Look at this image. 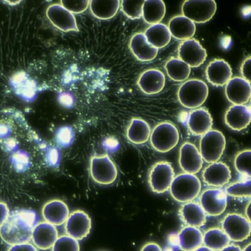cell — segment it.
Segmentation results:
<instances>
[{
  "mask_svg": "<svg viewBox=\"0 0 251 251\" xmlns=\"http://www.w3.org/2000/svg\"><path fill=\"white\" fill-rule=\"evenodd\" d=\"M37 220V214L31 210H15L10 213L5 223L0 227V237L10 246L29 243Z\"/></svg>",
  "mask_w": 251,
  "mask_h": 251,
  "instance_id": "6da1fadb",
  "label": "cell"
},
{
  "mask_svg": "<svg viewBox=\"0 0 251 251\" xmlns=\"http://www.w3.org/2000/svg\"><path fill=\"white\" fill-rule=\"evenodd\" d=\"M201 189V181L196 175L183 173L175 176L170 191L175 200L185 203L197 198Z\"/></svg>",
  "mask_w": 251,
  "mask_h": 251,
  "instance_id": "7a4b0ae2",
  "label": "cell"
},
{
  "mask_svg": "<svg viewBox=\"0 0 251 251\" xmlns=\"http://www.w3.org/2000/svg\"><path fill=\"white\" fill-rule=\"evenodd\" d=\"M177 96L182 106L189 109L197 108L207 100L208 87L203 80L192 78L181 85Z\"/></svg>",
  "mask_w": 251,
  "mask_h": 251,
  "instance_id": "3957f363",
  "label": "cell"
},
{
  "mask_svg": "<svg viewBox=\"0 0 251 251\" xmlns=\"http://www.w3.org/2000/svg\"><path fill=\"white\" fill-rule=\"evenodd\" d=\"M152 147L160 153H167L176 147L180 140V134L176 125L170 122L159 123L154 127L150 135Z\"/></svg>",
  "mask_w": 251,
  "mask_h": 251,
  "instance_id": "277c9868",
  "label": "cell"
},
{
  "mask_svg": "<svg viewBox=\"0 0 251 251\" xmlns=\"http://www.w3.org/2000/svg\"><path fill=\"white\" fill-rule=\"evenodd\" d=\"M226 140L222 132L211 129L201 136L199 151L203 161L208 163L217 162L226 149Z\"/></svg>",
  "mask_w": 251,
  "mask_h": 251,
  "instance_id": "5b68a950",
  "label": "cell"
},
{
  "mask_svg": "<svg viewBox=\"0 0 251 251\" xmlns=\"http://www.w3.org/2000/svg\"><path fill=\"white\" fill-rule=\"evenodd\" d=\"M89 170L92 178L98 184L111 185L118 177L117 167L107 154L92 157Z\"/></svg>",
  "mask_w": 251,
  "mask_h": 251,
  "instance_id": "8992f818",
  "label": "cell"
},
{
  "mask_svg": "<svg viewBox=\"0 0 251 251\" xmlns=\"http://www.w3.org/2000/svg\"><path fill=\"white\" fill-rule=\"evenodd\" d=\"M216 10L217 3L214 0H188L181 6L182 15L197 24L210 21Z\"/></svg>",
  "mask_w": 251,
  "mask_h": 251,
  "instance_id": "52a82bcc",
  "label": "cell"
},
{
  "mask_svg": "<svg viewBox=\"0 0 251 251\" xmlns=\"http://www.w3.org/2000/svg\"><path fill=\"white\" fill-rule=\"evenodd\" d=\"M222 229L227 235L230 241L240 243L250 237L251 221L246 216L236 213H230L222 221Z\"/></svg>",
  "mask_w": 251,
  "mask_h": 251,
  "instance_id": "ba28073f",
  "label": "cell"
},
{
  "mask_svg": "<svg viewBox=\"0 0 251 251\" xmlns=\"http://www.w3.org/2000/svg\"><path fill=\"white\" fill-rule=\"evenodd\" d=\"M175 171L171 163L158 161L151 167L149 175V182L152 191L163 194L170 190L175 178Z\"/></svg>",
  "mask_w": 251,
  "mask_h": 251,
  "instance_id": "9c48e42d",
  "label": "cell"
},
{
  "mask_svg": "<svg viewBox=\"0 0 251 251\" xmlns=\"http://www.w3.org/2000/svg\"><path fill=\"white\" fill-rule=\"evenodd\" d=\"M227 195L220 188H210L202 192L200 205L209 216H219L223 214L227 206Z\"/></svg>",
  "mask_w": 251,
  "mask_h": 251,
  "instance_id": "30bf717a",
  "label": "cell"
},
{
  "mask_svg": "<svg viewBox=\"0 0 251 251\" xmlns=\"http://www.w3.org/2000/svg\"><path fill=\"white\" fill-rule=\"evenodd\" d=\"M66 235L81 241L90 234L92 228L91 217L81 210H76L69 215L65 223Z\"/></svg>",
  "mask_w": 251,
  "mask_h": 251,
  "instance_id": "8fae6325",
  "label": "cell"
},
{
  "mask_svg": "<svg viewBox=\"0 0 251 251\" xmlns=\"http://www.w3.org/2000/svg\"><path fill=\"white\" fill-rule=\"evenodd\" d=\"M178 59L191 67H198L207 59V51L198 40L191 39L184 40L179 45Z\"/></svg>",
  "mask_w": 251,
  "mask_h": 251,
  "instance_id": "7c38bea8",
  "label": "cell"
},
{
  "mask_svg": "<svg viewBox=\"0 0 251 251\" xmlns=\"http://www.w3.org/2000/svg\"><path fill=\"white\" fill-rule=\"evenodd\" d=\"M47 18L55 27L64 32L78 31L75 16L60 4H53L47 9Z\"/></svg>",
  "mask_w": 251,
  "mask_h": 251,
  "instance_id": "4fadbf2b",
  "label": "cell"
},
{
  "mask_svg": "<svg viewBox=\"0 0 251 251\" xmlns=\"http://www.w3.org/2000/svg\"><path fill=\"white\" fill-rule=\"evenodd\" d=\"M203 164L202 157L196 146L188 142L181 145L179 153V165L183 172L196 174L201 171Z\"/></svg>",
  "mask_w": 251,
  "mask_h": 251,
  "instance_id": "5bb4252c",
  "label": "cell"
},
{
  "mask_svg": "<svg viewBox=\"0 0 251 251\" xmlns=\"http://www.w3.org/2000/svg\"><path fill=\"white\" fill-rule=\"evenodd\" d=\"M226 96L234 105H246L251 99V82L241 77L230 78L226 84Z\"/></svg>",
  "mask_w": 251,
  "mask_h": 251,
  "instance_id": "9a60e30c",
  "label": "cell"
},
{
  "mask_svg": "<svg viewBox=\"0 0 251 251\" xmlns=\"http://www.w3.org/2000/svg\"><path fill=\"white\" fill-rule=\"evenodd\" d=\"M58 237L59 232L55 226L47 222H41L33 227L31 241L36 248L46 251L53 247Z\"/></svg>",
  "mask_w": 251,
  "mask_h": 251,
  "instance_id": "2e32d148",
  "label": "cell"
},
{
  "mask_svg": "<svg viewBox=\"0 0 251 251\" xmlns=\"http://www.w3.org/2000/svg\"><path fill=\"white\" fill-rule=\"evenodd\" d=\"M231 177L229 167L221 161L210 163L202 173L204 183L210 187H224L229 182Z\"/></svg>",
  "mask_w": 251,
  "mask_h": 251,
  "instance_id": "e0dca14e",
  "label": "cell"
},
{
  "mask_svg": "<svg viewBox=\"0 0 251 251\" xmlns=\"http://www.w3.org/2000/svg\"><path fill=\"white\" fill-rule=\"evenodd\" d=\"M226 125L234 131H241L247 128L251 121L250 106L246 105H233L226 111Z\"/></svg>",
  "mask_w": 251,
  "mask_h": 251,
  "instance_id": "ac0fdd59",
  "label": "cell"
},
{
  "mask_svg": "<svg viewBox=\"0 0 251 251\" xmlns=\"http://www.w3.org/2000/svg\"><path fill=\"white\" fill-rule=\"evenodd\" d=\"M42 213L45 222L55 226L65 224L70 215L68 206L59 199L47 201L42 208Z\"/></svg>",
  "mask_w": 251,
  "mask_h": 251,
  "instance_id": "d6986e66",
  "label": "cell"
},
{
  "mask_svg": "<svg viewBox=\"0 0 251 251\" xmlns=\"http://www.w3.org/2000/svg\"><path fill=\"white\" fill-rule=\"evenodd\" d=\"M206 77L215 86H223L232 78L231 67L226 60L217 59L212 60L206 69Z\"/></svg>",
  "mask_w": 251,
  "mask_h": 251,
  "instance_id": "ffe728a7",
  "label": "cell"
},
{
  "mask_svg": "<svg viewBox=\"0 0 251 251\" xmlns=\"http://www.w3.org/2000/svg\"><path fill=\"white\" fill-rule=\"evenodd\" d=\"M138 85L141 90L148 95L158 94L164 88L165 76L158 69H149L141 74Z\"/></svg>",
  "mask_w": 251,
  "mask_h": 251,
  "instance_id": "44dd1931",
  "label": "cell"
},
{
  "mask_svg": "<svg viewBox=\"0 0 251 251\" xmlns=\"http://www.w3.org/2000/svg\"><path fill=\"white\" fill-rule=\"evenodd\" d=\"M187 125L193 134L203 136L212 129L213 119L211 114L205 108L193 110L188 114Z\"/></svg>",
  "mask_w": 251,
  "mask_h": 251,
  "instance_id": "7402d4cb",
  "label": "cell"
},
{
  "mask_svg": "<svg viewBox=\"0 0 251 251\" xmlns=\"http://www.w3.org/2000/svg\"><path fill=\"white\" fill-rule=\"evenodd\" d=\"M129 49L134 57L141 62H149L155 59L158 49L150 45L144 33H137L129 42Z\"/></svg>",
  "mask_w": 251,
  "mask_h": 251,
  "instance_id": "603a6c76",
  "label": "cell"
},
{
  "mask_svg": "<svg viewBox=\"0 0 251 251\" xmlns=\"http://www.w3.org/2000/svg\"><path fill=\"white\" fill-rule=\"evenodd\" d=\"M179 213L181 221L190 227H201L207 221V214L200 204L195 201L183 204Z\"/></svg>",
  "mask_w": 251,
  "mask_h": 251,
  "instance_id": "cb8c5ba5",
  "label": "cell"
},
{
  "mask_svg": "<svg viewBox=\"0 0 251 251\" xmlns=\"http://www.w3.org/2000/svg\"><path fill=\"white\" fill-rule=\"evenodd\" d=\"M168 28L172 37L183 41L191 39L196 31V24L183 15L173 17Z\"/></svg>",
  "mask_w": 251,
  "mask_h": 251,
  "instance_id": "d4e9b609",
  "label": "cell"
},
{
  "mask_svg": "<svg viewBox=\"0 0 251 251\" xmlns=\"http://www.w3.org/2000/svg\"><path fill=\"white\" fill-rule=\"evenodd\" d=\"M179 247L183 251H194L203 244V234L199 228L186 226L178 235Z\"/></svg>",
  "mask_w": 251,
  "mask_h": 251,
  "instance_id": "484cf974",
  "label": "cell"
},
{
  "mask_svg": "<svg viewBox=\"0 0 251 251\" xmlns=\"http://www.w3.org/2000/svg\"><path fill=\"white\" fill-rule=\"evenodd\" d=\"M151 133L149 123L142 119L133 118L127 127L126 136L133 144L141 145L149 140Z\"/></svg>",
  "mask_w": 251,
  "mask_h": 251,
  "instance_id": "4316f807",
  "label": "cell"
},
{
  "mask_svg": "<svg viewBox=\"0 0 251 251\" xmlns=\"http://www.w3.org/2000/svg\"><path fill=\"white\" fill-rule=\"evenodd\" d=\"M121 1L118 0H93L90 1L89 8L92 15L98 19H111L117 14Z\"/></svg>",
  "mask_w": 251,
  "mask_h": 251,
  "instance_id": "83f0119b",
  "label": "cell"
},
{
  "mask_svg": "<svg viewBox=\"0 0 251 251\" xmlns=\"http://www.w3.org/2000/svg\"><path fill=\"white\" fill-rule=\"evenodd\" d=\"M144 35L148 42L157 49L167 46L172 38L168 26L161 23L150 26L145 30Z\"/></svg>",
  "mask_w": 251,
  "mask_h": 251,
  "instance_id": "f1b7e54d",
  "label": "cell"
},
{
  "mask_svg": "<svg viewBox=\"0 0 251 251\" xmlns=\"http://www.w3.org/2000/svg\"><path fill=\"white\" fill-rule=\"evenodd\" d=\"M11 84L16 93L25 100H28L34 98L37 93V86L24 72H20L13 75L11 78Z\"/></svg>",
  "mask_w": 251,
  "mask_h": 251,
  "instance_id": "f546056e",
  "label": "cell"
},
{
  "mask_svg": "<svg viewBox=\"0 0 251 251\" xmlns=\"http://www.w3.org/2000/svg\"><path fill=\"white\" fill-rule=\"evenodd\" d=\"M166 5L161 0H147L143 5L142 17L146 23L155 25L165 17Z\"/></svg>",
  "mask_w": 251,
  "mask_h": 251,
  "instance_id": "4dcf8cb0",
  "label": "cell"
},
{
  "mask_svg": "<svg viewBox=\"0 0 251 251\" xmlns=\"http://www.w3.org/2000/svg\"><path fill=\"white\" fill-rule=\"evenodd\" d=\"M230 240L221 228H209L203 234V244L214 251H220L230 244Z\"/></svg>",
  "mask_w": 251,
  "mask_h": 251,
  "instance_id": "1f68e13d",
  "label": "cell"
},
{
  "mask_svg": "<svg viewBox=\"0 0 251 251\" xmlns=\"http://www.w3.org/2000/svg\"><path fill=\"white\" fill-rule=\"evenodd\" d=\"M165 68L169 77L176 82L187 80L191 73L190 67L178 58L172 57L168 60Z\"/></svg>",
  "mask_w": 251,
  "mask_h": 251,
  "instance_id": "d6a6232c",
  "label": "cell"
},
{
  "mask_svg": "<svg viewBox=\"0 0 251 251\" xmlns=\"http://www.w3.org/2000/svg\"><path fill=\"white\" fill-rule=\"evenodd\" d=\"M226 194L235 198H250L251 182L250 178L230 183L226 188Z\"/></svg>",
  "mask_w": 251,
  "mask_h": 251,
  "instance_id": "836d02e7",
  "label": "cell"
},
{
  "mask_svg": "<svg viewBox=\"0 0 251 251\" xmlns=\"http://www.w3.org/2000/svg\"><path fill=\"white\" fill-rule=\"evenodd\" d=\"M251 150H245L240 151L235 156L234 160L235 170L242 176L250 178L251 176Z\"/></svg>",
  "mask_w": 251,
  "mask_h": 251,
  "instance_id": "e575fe53",
  "label": "cell"
},
{
  "mask_svg": "<svg viewBox=\"0 0 251 251\" xmlns=\"http://www.w3.org/2000/svg\"><path fill=\"white\" fill-rule=\"evenodd\" d=\"M144 1H122L120 6L123 13L131 20L140 19L142 17Z\"/></svg>",
  "mask_w": 251,
  "mask_h": 251,
  "instance_id": "d590c367",
  "label": "cell"
},
{
  "mask_svg": "<svg viewBox=\"0 0 251 251\" xmlns=\"http://www.w3.org/2000/svg\"><path fill=\"white\" fill-rule=\"evenodd\" d=\"M51 249V251H80V245L77 240L64 235L58 237Z\"/></svg>",
  "mask_w": 251,
  "mask_h": 251,
  "instance_id": "8d00e7d4",
  "label": "cell"
},
{
  "mask_svg": "<svg viewBox=\"0 0 251 251\" xmlns=\"http://www.w3.org/2000/svg\"><path fill=\"white\" fill-rule=\"evenodd\" d=\"M90 1H78V0H62L60 4L63 7L73 14H80L84 12L89 7Z\"/></svg>",
  "mask_w": 251,
  "mask_h": 251,
  "instance_id": "74e56055",
  "label": "cell"
},
{
  "mask_svg": "<svg viewBox=\"0 0 251 251\" xmlns=\"http://www.w3.org/2000/svg\"><path fill=\"white\" fill-rule=\"evenodd\" d=\"M74 139V132L71 127H60L56 134V140L58 144L62 147H67L71 144Z\"/></svg>",
  "mask_w": 251,
  "mask_h": 251,
  "instance_id": "f35d334b",
  "label": "cell"
},
{
  "mask_svg": "<svg viewBox=\"0 0 251 251\" xmlns=\"http://www.w3.org/2000/svg\"><path fill=\"white\" fill-rule=\"evenodd\" d=\"M7 251H38V250L33 244L26 243L11 246Z\"/></svg>",
  "mask_w": 251,
  "mask_h": 251,
  "instance_id": "ab89813d",
  "label": "cell"
},
{
  "mask_svg": "<svg viewBox=\"0 0 251 251\" xmlns=\"http://www.w3.org/2000/svg\"><path fill=\"white\" fill-rule=\"evenodd\" d=\"M59 102L62 106L66 107H71L73 106L75 100L73 96L70 93H62L60 94L59 98Z\"/></svg>",
  "mask_w": 251,
  "mask_h": 251,
  "instance_id": "60d3db41",
  "label": "cell"
},
{
  "mask_svg": "<svg viewBox=\"0 0 251 251\" xmlns=\"http://www.w3.org/2000/svg\"><path fill=\"white\" fill-rule=\"evenodd\" d=\"M251 57L249 56L242 64L241 72L243 78L251 82Z\"/></svg>",
  "mask_w": 251,
  "mask_h": 251,
  "instance_id": "b9f144b4",
  "label": "cell"
},
{
  "mask_svg": "<svg viewBox=\"0 0 251 251\" xmlns=\"http://www.w3.org/2000/svg\"><path fill=\"white\" fill-rule=\"evenodd\" d=\"M10 215V210L7 204L0 201V227L5 223Z\"/></svg>",
  "mask_w": 251,
  "mask_h": 251,
  "instance_id": "7bdbcfd3",
  "label": "cell"
},
{
  "mask_svg": "<svg viewBox=\"0 0 251 251\" xmlns=\"http://www.w3.org/2000/svg\"><path fill=\"white\" fill-rule=\"evenodd\" d=\"M141 251H162L159 244L155 243H149L145 244Z\"/></svg>",
  "mask_w": 251,
  "mask_h": 251,
  "instance_id": "ee69618b",
  "label": "cell"
},
{
  "mask_svg": "<svg viewBox=\"0 0 251 251\" xmlns=\"http://www.w3.org/2000/svg\"><path fill=\"white\" fill-rule=\"evenodd\" d=\"M49 159L50 163H52L53 165L55 164L58 160V153L57 150L55 149L51 150V151L49 152Z\"/></svg>",
  "mask_w": 251,
  "mask_h": 251,
  "instance_id": "f6af8a7d",
  "label": "cell"
},
{
  "mask_svg": "<svg viewBox=\"0 0 251 251\" xmlns=\"http://www.w3.org/2000/svg\"><path fill=\"white\" fill-rule=\"evenodd\" d=\"M220 251H243L241 248L238 245H235V244H228L227 246H226L225 248Z\"/></svg>",
  "mask_w": 251,
  "mask_h": 251,
  "instance_id": "bcb514c9",
  "label": "cell"
},
{
  "mask_svg": "<svg viewBox=\"0 0 251 251\" xmlns=\"http://www.w3.org/2000/svg\"><path fill=\"white\" fill-rule=\"evenodd\" d=\"M251 203L249 202L246 208V217L251 221Z\"/></svg>",
  "mask_w": 251,
  "mask_h": 251,
  "instance_id": "7dc6e473",
  "label": "cell"
},
{
  "mask_svg": "<svg viewBox=\"0 0 251 251\" xmlns=\"http://www.w3.org/2000/svg\"><path fill=\"white\" fill-rule=\"evenodd\" d=\"M194 251H214L210 250V249H209V248L205 247V246H201V247L199 248L198 249H197V250H195Z\"/></svg>",
  "mask_w": 251,
  "mask_h": 251,
  "instance_id": "c3c4849f",
  "label": "cell"
},
{
  "mask_svg": "<svg viewBox=\"0 0 251 251\" xmlns=\"http://www.w3.org/2000/svg\"><path fill=\"white\" fill-rule=\"evenodd\" d=\"M5 3L10 4L11 6L17 5V4H19L20 1H5Z\"/></svg>",
  "mask_w": 251,
  "mask_h": 251,
  "instance_id": "681fc988",
  "label": "cell"
},
{
  "mask_svg": "<svg viewBox=\"0 0 251 251\" xmlns=\"http://www.w3.org/2000/svg\"><path fill=\"white\" fill-rule=\"evenodd\" d=\"M251 243H249L248 245L245 246V248H244L243 251H251Z\"/></svg>",
  "mask_w": 251,
  "mask_h": 251,
  "instance_id": "f907efd6",
  "label": "cell"
}]
</instances>
